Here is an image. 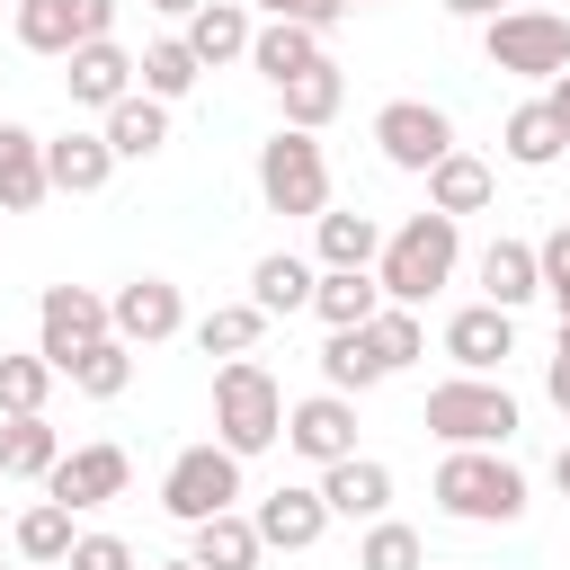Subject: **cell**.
I'll list each match as a JSON object with an SVG mask.
<instances>
[{"label": "cell", "instance_id": "5", "mask_svg": "<svg viewBox=\"0 0 570 570\" xmlns=\"http://www.w3.org/2000/svg\"><path fill=\"white\" fill-rule=\"evenodd\" d=\"M481 53H490V71H517V80H561L570 71V18L561 9H499L490 27H481Z\"/></svg>", "mask_w": 570, "mask_h": 570}, {"label": "cell", "instance_id": "40", "mask_svg": "<svg viewBox=\"0 0 570 570\" xmlns=\"http://www.w3.org/2000/svg\"><path fill=\"white\" fill-rule=\"evenodd\" d=\"M534 258H543V294H552L561 321H570V223H561L552 240H534Z\"/></svg>", "mask_w": 570, "mask_h": 570}, {"label": "cell", "instance_id": "23", "mask_svg": "<svg viewBox=\"0 0 570 570\" xmlns=\"http://www.w3.org/2000/svg\"><path fill=\"white\" fill-rule=\"evenodd\" d=\"M249 36H258V27H249V9H240V0H196V9H187V45H196V62H205V71H214V62H232V53H249Z\"/></svg>", "mask_w": 570, "mask_h": 570}, {"label": "cell", "instance_id": "28", "mask_svg": "<svg viewBox=\"0 0 570 570\" xmlns=\"http://www.w3.org/2000/svg\"><path fill=\"white\" fill-rule=\"evenodd\" d=\"M392 365H383V347H374V330H330V347H321V383L330 392H374Z\"/></svg>", "mask_w": 570, "mask_h": 570}, {"label": "cell", "instance_id": "8", "mask_svg": "<svg viewBox=\"0 0 570 570\" xmlns=\"http://www.w3.org/2000/svg\"><path fill=\"white\" fill-rule=\"evenodd\" d=\"M98 36H116V0H18V45L27 53H80V45H98Z\"/></svg>", "mask_w": 570, "mask_h": 570}, {"label": "cell", "instance_id": "31", "mask_svg": "<svg viewBox=\"0 0 570 570\" xmlns=\"http://www.w3.org/2000/svg\"><path fill=\"white\" fill-rule=\"evenodd\" d=\"M276 98H285V125H303V134H321V125L338 116V98H347V80H338V62L321 53V62H312V71H294V80H285Z\"/></svg>", "mask_w": 570, "mask_h": 570}, {"label": "cell", "instance_id": "36", "mask_svg": "<svg viewBox=\"0 0 570 570\" xmlns=\"http://www.w3.org/2000/svg\"><path fill=\"white\" fill-rule=\"evenodd\" d=\"M71 517H80V508L36 499V508L18 517V552H27V561H71V543H80V534H71Z\"/></svg>", "mask_w": 570, "mask_h": 570}, {"label": "cell", "instance_id": "13", "mask_svg": "<svg viewBox=\"0 0 570 570\" xmlns=\"http://www.w3.org/2000/svg\"><path fill=\"white\" fill-rule=\"evenodd\" d=\"M125 481H134L125 445H71V454L45 472V499H62V508H107V499H125Z\"/></svg>", "mask_w": 570, "mask_h": 570}, {"label": "cell", "instance_id": "7", "mask_svg": "<svg viewBox=\"0 0 570 570\" xmlns=\"http://www.w3.org/2000/svg\"><path fill=\"white\" fill-rule=\"evenodd\" d=\"M232 499H240V454H232L223 436L169 454V472H160V508H169L178 525H205V517H223Z\"/></svg>", "mask_w": 570, "mask_h": 570}, {"label": "cell", "instance_id": "49", "mask_svg": "<svg viewBox=\"0 0 570 570\" xmlns=\"http://www.w3.org/2000/svg\"><path fill=\"white\" fill-rule=\"evenodd\" d=\"M534 9H561V0H534Z\"/></svg>", "mask_w": 570, "mask_h": 570}, {"label": "cell", "instance_id": "52", "mask_svg": "<svg viewBox=\"0 0 570 570\" xmlns=\"http://www.w3.org/2000/svg\"><path fill=\"white\" fill-rule=\"evenodd\" d=\"M0 570H9V561H0Z\"/></svg>", "mask_w": 570, "mask_h": 570}, {"label": "cell", "instance_id": "25", "mask_svg": "<svg viewBox=\"0 0 570 570\" xmlns=\"http://www.w3.org/2000/svg\"><path fill=\"white\" fill-rule=\"evenodd\" d=\"M249 62H258V71H267V80L285 89L294 71H312V62H321V27H294V18H267V27L249 36Z\"/></svg>", "mask_w": 570, "mask_h": 570}, {"label": "cell", "instance_id": "21", "mask_svg": "<svg viewBox=\"0 0 570 570\" xmlns=\"http://www.w3.org/2000/svg\"><path fill=\"white\" fill-rule=\"evenodd\" d=\"M98 134L116 142V160H151V151L169 142V98L134 89V98H116V107H107V125H98Z\"/></svg>", "mask_w": 570, "mask_h": 570}, {"label": "cell", "instance_id": "45", "mask_svg": "<svg viewBox=\"0 0 570 570\" xmlns=\"http://www.w3.org/2000/svg\"><path fill=\"white\" fill-rule=\"evenodd\" d=\"M543 98H552V116H561V125H570V71H561V80H552V89H543Z\"/></svg>", "mask_w": 570, "mask_h": 570}, {"label": "cell", "instance_id": "2", "mask_svg": "<svg viewBox=\"0 0 570 570\" xmlns=\"http://www.w3.org/2000/svg\"><path fill=\"white\" fill-rule=\"evenodd\" d=\"M454 258H463V232H454V214H410L401 232H383V258H374V276H383V303H428L445 276H454Z\"/></svg>", "mask_w": 570, "mask_h": 570}, {"label": "cell", "instance_id": "29", "mask_svg": "<svg viewBox=\"0 0 570 570\" xmlns=\"http://www.w3.org/2000/svg\"><path fill=\"white\" fill-rule=\"evenodd\" d=\"M62 463V436L45 428V410H27V419H0V472L9 481H45Z\"/></svg>", "mask_w": 570, "mask_h": 570}, {"label": "cell", "instance_id": "17", "mask_svg": "<svg viewBox=\"0 0 570 570\" xmlns=\"http://www.w3.org/2000/svg\"><path fill=\"white\" fill-rule=\"evenodd\" d=\"M45 169H53V196H98L107 178H116V142L107 134H53L45 142Z\"/></svg>", "mask_w": 570, "mask_h": 570}, {"label": "cell", "instance_id": "39", "mask_svg": "<svg viewBox=\"0 0 570 570\" xmlns=\"http://www.w3.org/2000/svg\"><path fill=\"white\" fill-rule=\"evenodd\" d=\"M365 330H374V347H383V365H392V374H401V365L428 347V330H419V312H410V303H383Z\"/></svg>", "mask_w": 570, "mask_h": 570}, {"label": "cell", "instance_id": "35", "mask_svg": "<svg viewBox=\"0 0 570 570\" xmlns=\"http://www.w3.org/2000/svg\"><path fill=\"white\" fill-rule=\"evenodd\" d=\"M196 80H205V62H196V45H187V36L142 45V89H151V98H187Z\"/></svg>", "mask_w": 570, "mask_h": 570}, {"label": "cell", "instance_id": "47", "mask_svg": "<svg viewBox=\"0 0 570 570\" xmlns=\"http://www.w3.org/2000/svg\"><path fill=\"white\" fill-rule=\"evenodd\" d=\"M151 9H160V18H187V9H196V0H151Z\"/></svg>", "mask_w": 570, "mask_h": 570}, {"label": "cell", "instance_id": "41", "mask_svg": "<svg viewBox=\"0 0 570 570\" xmlns=\"http://www.w3.org/2000/svg\"><path fill=\"white\" fill-rule=\"evenodd\" d=\"M71 570H134V543L125 534H80L71 543Z\"/></svg>", "mask_w": 570, "mask_h": 570}, {"label": "cell", "instance_id": "44", "mask_svg": "<svg viewBox=\"0 0 570 570\" xmlns=\"http://www.w3.org/2000/svg\"><path fill=\"white\" fill-rule=\"evenodd\" d=\"M445 9H454V18H481V27H490V18L508 9V0H445Z\"/></svg>", "mask_w": 570, "mask_h": 570}, {"label": "cell", "instance_id": "19", "mask_svg": "<svg viewBox=\"0 0 570 570\" xmlns=\"http://www.w3.org/2000/svg\"><path fill=\"white\" fill-rule=\"evenodd\" d=\"M45 196H53L45 134H27V125H0V205H9V214H27V205H45Z\"/></svg>", "mask_w": 570, "mask_h": 570}, {"label": "cell", "instance_id": "12", "mask_svg": "<svg viewBox=\"0 0 570 570\" xmlns=\"http://www.w3.org/2000/svg\"><path fill=\"white\" fill-rule=\"evenodd\" d=\"M285 445H294L303 463L356 454V392H312V401H294V410H285Z\"/></svg>", "mask_w": 570, "mask_h": 570}, {"label": "cell", "instance_id": "27", "mask_svg": "<svg viewBox=\"0 0 570 570\" xmlns=\"http://www.w3.org/2000/svg\"><path fill=\"white\" fill-rule=\"evenodd\" d=\"M312 249H321V267H374L383 223L374 214H312Z\"/></svg>", "mask_w": 570, "mask_h": 570}, {"label": "cell", "instance_id": "30", "mask_svg": "<svg viewBox=\"0 0 570 570\" xmlns=\"http://www.w3.org/2000/svg\"><path fill=\"white\" fill-rule=\"evenodd\" d=\"M258 517H240V508H223V517H205L196 525V552L187 561H205V570H258Z\"/></svg>", "mask_w": 570, "mask_h": 570}, {"label": "cell", "instance_id": "20", "mask_svg": "<svg viewBox=\"0 0 570 570\" xmlns=\"http://www.w3.org/2000/svg\"><path fill=\"white\" fill-rule=\"evenodd\" d=\"M312 312H321L330 330H365V321L383 312V276H374V267H321Z\"/></svg>", "mask_w": 570, "mask_h": 570}, {"label": "cell", "instance_id": "34", "mask_svg": "<svg viewBox=\"0 0 570 570\" xmlns=\"http://www.w3.org/2000/svg\"><path fill=\"white\" fill-rule=\"evenodd\" d=\"M258 338H267V312H258V303H214V312L196 321V347H205V356H249Z\"/></svg>", "mask_w": 570, "mask_h": 570}, {"label": "cell", "instance_id": "1", "mask_svg": "<svg viewBox=\"0 0 570 570\" xmlns=\"http://www.w3.org/2000/svg\"><path fill=\"white\" fill-rule=\"evenodd\" d=\"M436 508L463 525H517L525 517V472L499 445H445L436 463Z\"/></svg>", "mask_w": 570, "mask_h": 570}, {"label": "cell", "instance_id": "3", "mask_svg": "<svg viewBox=\"0 0 570 570\" xmlns=\"http://www.w3.org/2000/svg\"><path fill=\"white\" fill-rule=\"evenodd\" d=\"M214 436H223L240 463L285 436V392H276V374H267L258 356H232V365L214 374Z\"/></svg>", "mask_w": 570, "mask_h": 570}, {"label": "cell", "instance_id": "4", "mask_svg": "<svg viewBox=\"0 0 570 570\" xmlns=\"http://www.w3.org/2000/svg\"><path fill=\"white\" fill-rule=\"evenodd\" d=\"M419 428L445 436V445H508V436H517V401H508V383H490V374H454V383L428 392Z\"/></svg>", "mask_w": 570, "mask_h": 570}, {"label": "cell", "instance_id": "33", "mask_svg": "<svg viewBox=\"0 0 570 570\" xmlns=\"http://www.w3.org/2000/svg\"><path fill=\"white\" fill-rule=\"evenodd\" d=\"M62 374H71V383H80L89 401H116V392L134 383V347H125V338L107 330V338H89V347H80V356H71Z\"/></svg>", "mask_w": 570, "mask_h": 570}, {"label": "cell", "instance_id": "46", "mask_svg": "<svg viewBox=\"0 0 570 570\" xmlns=\"http://www.w3.org/2000/svg\"><path fill=\"white\" fill-rule=\"evenodd\" d=\"M552 481H561V499H570V445H561V454H552Z\"/></svg>", "mask_w": 570, "mask_h": 570}, {"label": "cell", "instance_id": "10", "mask_svg": "<svg viewBox=\"0 0 570 570\" xmlns=\"http://www.w3.org/2000/svg\"><path fill=\"white\" fill-rule=\"evenodd\" d=\"M116 321H107V294H89V285H45V303H36V347L53 356V374L89 347V338H107Z\"/></svg>", "mask_w": 570, "mask_h": 570}, {"label": "cell", "instance_id": "43", "mask_svg": "<svg viewBox=\"0 0 570 570\" xmlns=\"http://www.w3.org/2000/svg\"><path fill=\"white\" fill-rule=\"evenodd\" d=\"M276 18H294V27H338L347 0H276Z\"/></svg>", "mask_w": 570, "mask_h": 570}, {"label": "cell", "instance_id": "24", "mask_svg": "<svg viewBox=\"0 0 570 570\" xmlns=\"http://www.w3.org/2000/svg\"><path fill=\"white\" fill-rule=\"evenodd\" d=\"M312 285H321V276H312V258H294V249H267V258L249 267V303H258L267 321L303 312V303H312Z\"/></svg>", "mask_w": 570, "mask_h": 570}, {"label": "cell", "instance_id": "32", "mask_svg": "<svg viewBox=\"0 0 570 570\" xmlns=\"http://www.w3.org/2000/svg\"><path fill=\"white\" fill-rule=\"evenodd\" d=\"M561 142H570V125L552 116V98H525V107L508 116V160H517V169H552Z\"/></svg>", "mask_w": 570, "mask_h": 570}, {"label": "cell", "instance_id": "6", "mask_svg": "<svg viewBox=\"0 0 570 570\" xmlns=\"http://www.w3.org/2000/svg\"><path fill=\"white\" fill-rule=\"evenodd\" d=\"M258 205L267 214H330V160L303 125H276L258 142Z\"/></svg>", "mask_w": 570, "mask_h": 570}, {"label": "cell", "instance_id": "9", "mask_svg": "<svg viewBox=\"0 0 570 570\" xmlns=\"http://www.w3.org/2000/svg\"><path fill=\"white\" fill-rule=\"evenodd\" d=\"M374 142H383L392 169H419V178H428V169L454 151V116L428 107V98H392V107L374 116Z\"/></svg>", "mask_w": 570, "mask_h": 570}, {"label": "cell", "instance_id": "48", "mask_svg": "<svg viewBox=\"0 0 570 570\" xmlns=\"http://www.w3.org/2000/svg\"><path fill=\"white\" fill-rule=\"evenodd\" d=\"M160 570H205V561H160Z\"/></svg>", "mask_w": 570, "mask_h": 570}, {"label": "cell", "instance_id": "42", "mask_svg": "<svg viewBox=\"0 0 570 570\" xmlns=\"http://www.w3.org/2000/svg\"><path fill=\"white\" fill-rule=\"evenodd\" d=\"M543 392H552V410H570V321H561V338L543 356Z\"/></svg>", "mask_w": 570, "mask_h": 570}, {"label": "cell", "instance_id": "26", "mask_svg": "<svg viewBox=\"0 0 570 570\" xmlns=\"http://www.w3.org/2000/svg\"><path fill=\"white\" fill-rule=\"evenodd\" d=\"M490 187H499V178H490V160H472V151H445V160L428 169V205H436V214H454V223H463V214H481V205H490Z\"/></svg>", "mask_w": 570, "mask_h": 570}, {"label": "cell", "instance_id": "37", "mask_svg": "<svg viewBox=\"0 0 570 570\" xmlns=\"http://www.w3.org/2000/svg\"><path fill=\"white\" fill-rule=\"evenodd\" d=\"M45 392H53V356H45V347H36V356H0V419L45 410Z\"/></svg>", "mask_w": 570, "mask_h": 570}, {"label": "cell", "instance_id": "51", "mask_svg": "<svg viewBox=\"0 0 570 570\" xmlns=\"http://www.w3.org/2000/svg\"><path fill=\"white\" fill-rule=\"evenodd\" d=\"M0 214H9V205H0Z\"/></svg>", "mask_w": 570, "mask_h": 570}, {"label": "cell", "instance_id": "14", "mask_svg": "<svg viewBox=\"0 0 570 570\" xmlns=\"http://www.w3.org/2000/svg\"><path fill=\"white\" fill-rule=\"evenodd\" d=\"M445 356H454L463 374H499V365L517 356V312H508V303H463V312L445 321Z\"/></svg>", "mask_w": 570, "mask_h": 570}, {"label": "cell", "instance_id": "53", "mask_svg": "<svg viewBox=\"0 0 570 570\" xmlns=\"http://www.w3.org/2000/svg\"><path fill=\"white\" fill-rule=\"evenodd\" d=\"M347 9H356V0H347Z\"/></svg>", "mask_w": 570, "mask_h": 570}, {"label": "cell", "instance_id": "15", "mask_svg": "<svg viewBox=\"0 0 570 570\" xmlns=\"http://www.w3.org/2000/svg\"><path fill=\"white\" fill-rule=\"evenodd\" d=\"M249 517H258V543H267V552H312V543L330 534V499H321V481H312V490H303V481L267 490Z\"/></svg>", "mask_w": 570, "mask_h": 570}, {"label": "cell", "instance_id": "16", "mask_svg": "<svg viewBox=\"0 0 570 570\" xmlns=\"http://www.w3.org/2000/svg\"><path fill=\"white\" fill-rule=\"evenodd\" d=\"M134 53L116 45V36H98V45H80V53H62V89H71V107H116V98H134Z\"/></svg>", "mask_w": 570, "mask_h": 570}, {"label": "cell", "instance_id": "50", "mask_svg": "<svg viewBox=\"0 0 570 570\" xmlns=\"http://www.w3.org/2000/svg\"><path fill=\"white\" fill-rule=\"evenodd\" d=\"M258 9H276V0H258Z\"/></svg>", "mask_w": 570, "mask_h": 570}, {"label": "cell", "instance_id": "11", "mask_svg": "<svg viewBox=\"0 0 570 570\" xmlns=\"http://www.w3.org/2000/svg\"><path fill=\"white\" fill-rule=\"evenodd\" d=\"M107 321H116V338H125V347H160V338H178V330H187V303H178V285H169V276H134V285H116V294H107Z\"/></svg>", "mask_w": 570, "mask_h": 570}, {"label": "cell", "instance_id": "22", "mask_svg": "<svg viewBox=\"0 0 570 570\" xmlns=\"http://www.w3.org/2000/svg\"><path fill=\"white\" fill-rule=\"evenodd\" d=\"M543 294V258H534V240H490L481 249V303H534Z\"/></svg>", "mask_w": 570, "mask_h": 570}, {"label": "cell", "instance_id": "38", "mask_svg": "<svg viewBox=\"0 0 570 570\" xmlns=\"http://www.w3.org/2000/svg\"><path fill=\"white\" fill-rule=\"evenodd\" d=\"M356 570H428V543H419L401 517H374L365 543H356Z\"/></svg>", "mask_w": 570, "mask_h": 570}, {"label": "cell", "instance_id": "18", "mask_svg": "<svg viewBox=\"0 0 570 570\" xmlns=\"http://www.w3.org/2000/svg\"><path fill=\"white\" fill-rule=\"evenodd\" d=\"M321 499H330V517H383L392 508V472L374 463V454H338V463H321Z\"/></svg>", "mask_w": 570, "mask_h": 570}]
</instances>
